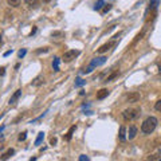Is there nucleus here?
Listing matches in <instances>:
<instances>
[{"label":"nucleus","instance_id":"2","mask_svg":"<svg viewBox=\"0 0 161 161\" xmlns=\"http://www.w3.org/2000/svg\"><path fill=\"white\" fill-rule=\"evenodd\" d=\"M140 116V109H126L122 111V117L125 121H133Z\"/></svg>","mask_w":161,"mask_h":161},{"label":"nucleus","instance_id":"6","mask_svg":"<svg viewBox=\"0 0 161 161\" xmlns=\"http://www.w3.org/2000/svg\"><path fill=\"white\" fill-rule=\"evenodd\" d=\"M20 96H22V89H19V90H16L14 94H12V97L10 98V105H14V103H16V101L20 98Z\"/></svg>","mask_w":161,"mask_h":161},{"label":"nucleus","instance_id":"19","mask_svg":"<svg viewBox=\"0 0 161 161\" xmlns=\"http://www.w3.org/2000/svg\"><path fill=\"white\" fill-rule=\"evenodd\" d=\"M26 4L30 5V7H34V5H38V3H39V0H24Z\"/></svg>","mask_w":161,"mask_h":161},{"label":"nucleus","instance_id":"14","mask_svg":"<svg viewBox=\"0 0 161 161\" xmlns=\"http://www.w3.org/2000/svg\"><path fill=\"white\" fill-rule=\"evenodd\" d=\"M161 158V151H158L157 153H154V154H152V156L148 157V160H160Z\"/></svg>","mask_w":161,"mask_h":161},{"label":"nucleus","instance_id":"25","mask_svg":"<svg viewBox=\"0 0 161 161\" xmlns=\"http://www.w3.org/2000/svg\"><path fill=\"white\" fill-rule=\"evenodd\" d=\"M86 83V80H82V79H79V78H78V79H77V82H75V86H83Z\"/></svg>","mask_w":161,"mask_h":161},{"label":"nucleus","instance_id":"17","mask_svg":"<svg viewBox=\"0 0 161 161\" xmlns=\"http://www.w3.org/2000/svg\"><path fill=\"white\" fill-rule=\"evenodd\" d=\"M7 1H8V4H10L11 7H19L22 0H7Z\"/></svg>","mask_w":161,"mask_h":161},{"label":"nucleus","instance_id":"5","mask_svg":"<svg viewBox=\"0 0 161 161\" xmlns=\"http://www.w3.org/2000/svg\"><path fill=\"white\" fill-rule=\"evenodd\" d=\"M111 46H114V40H111V42H109V43H106V45H103V46H101L97 50V52H98V54H103V52H106V51L110 48Z\"/></svg>","mask_w":161,"mask_h":161},{"label":"nucleus","instance_id":"28","mask_svg":"<svg viewBox=\"0 0 161 161\" xmlns=\"http://www.w3.org/2000/svg\"><path fill=\"white\" fill-rule=\"evenodd\" d=\"M93 69H94V66H90V67H87V69H85V70L82 71L83 74H87V73H91L93 71Z\"/></svg>","mask_w":161,"mask_h":161},{"label":"nucleus","instance_id":"21","mask_svg":"<svg viewBox=\"0 0 161 161\" xmlns=\"http://www.w3.org/2000/svg\"><path fill=\"white\" fill-rule=\"evenodd\" d=\"M144 34H145V30H142V32H141V34H138V35H137V36H136V39L133 40V46L136 45L137 42H138V40H140V39H141V38H142V35H144Z\"/></svg>","mask_w":161,"mask_h":161},{"label":"nucleus","instance_id":"1","mask_svg":"<svg viewBox=\"0 0 161 161\" xmlns=\"http://www.w3.org/2000/svg\"><path fill=\"white\" fill-rule=\"evenodd\" d=\"M157 118L156 117H148L144 122H142V125H141V132L144 133V134H151L154 132L157 126Z\"/></svg>","mask_w":161,"mask_h":161},{"label":"nucleus","instance_id":"9","mask_svg":"<svg viewBox=\"0 0 161 161\" xmlns=\"http://www.w3.org/2000/svg\"><path fill=\"white\" fill-rule=\"evenodd\" d=\"M118 77H120V71H114V73H111L110 75L106 77L103 82H113V80L116 79V78H118Z\"/></svg>","mask_w":161,"mask_h":161},{"label":"nucleus","instance_id":"27","mask_svg":"<svg viewBox=\"0 0 161 161\" xmlns=\"http://www.w3.org/2000/svg\"><path fill=\"white\" fill-rule=\"evenodd\" d=\"M26 137H27V133H26V132H23V133H20V136H19V141H24V140H26Z\"/></svg>","mask_w":161,"mask_h":161},{"label":"nucleus","instance_id":"31","mask_svg":"<svg viewBox=\"0 0 161 161\" xmlns=\"http://www.w3.org/2000/svg\"><path fill=\"white\" fill-rule=\"evenodd\" d=\"M0 70H1V71H0V74H1V77H4V74H5V69H4V67H1Z\"/></svg>","mask_w":161,"mask_h":161},{"label":"nucleus","instance_id":"18","mask_svg":"<svg viewBox=\"0 0 161 161\" xmlns=\"http://www.w3.org/2000/svg\"><path fill=\"white\" fill-rule=\"evenodd\" d=\"M51 36H52V38H63L65 34H63L62 31H54V32L51 34Z\"/></svg>","mask_w":161,"mask_h":161},{"label":"nucleus","instance_id":"8","mask_svg":"<svg viewBox=\"0 0 161 161\" xmlns=\"http://www.w3.org/2000/svg\"><path fill=\"white\" fill-rule=\"evenodd\" d=\"M109 96V90L107 89H101L98 93H97V99H103Z\"/></svg>","mask_w":161,"mask_h":161},{"label":"nucleus","instance_id":"15","mask_svg":"<svg viewBox=\"0 0 161 161\" xmlns=\"http://www.w3.org/2000/svg\"><path fill=\"white\" fill-rule=\"evenodd\" d=\"M43 82H45V78H43V77H38V78L32 82V85H34V86H39V85H42Z\"/></svg>","mask_w":161,"mask_h":161},{"label":"nucleus","instance_id":"22","mask_svg":"<svg viewBox=\"0 0 161 161\" xmlns=\"http://www.w3.org/2000/svg\"><path fill=\"white\" fill-rule=\"evenodd\" d=\"M154 109H156L157 111H161V99L157 101L156 103H154Z\"/></svg>","mask_w":161,"mask_h":161},{"label":"nucleus","instance_id":"26","mask_svg":"<svg viewBox=\"0 0 161 161\" xmlns=\"http://www.w3.org/2000/svg\"><path fill=\"white\" fill-rule=\"evenodd\" d=\"M110 10H111V5H110V4H105V7H103L102 12H103V14H106L107 11H110Z\"/></svg>","mask_w":161,"mask_h":161},{"label":"nucleus","instance_id":"4","mask_svg":"<svg viewBox=\"0 0 161 161\" xmlns=\"http://www.w3.org/2000/svg\"><path fill=\"white\" fill-rule=\"evenodd\" d=\"M126 101H128L129 103H136V102H138V101H140V93H137V91L130 93V94L128 96V98H126Z\"/></svg>","mask_w":161,"mask_h":161},{"label":"nucleus","instance_id":"20","mask_svg":"<svg viewBox=\"0 0 161 161\" xmlns=\"http://www.w3.org/2000/svg\"><path fill=\"white\" fill-rule=\"evenodd\" d=\"M59 58H55V59H54V63H52V67H54V70L55 71H58L59 70Z\"/></svg>","mask_w":161,"mask_h":161},{"label":"nucleus","instance_id":"16","mask_svg":"<svg viewBox=\"0 0 161 161\" xmlns=\"http://www.w3.org/2000/svg\"><path fill=\"white\" fill-rule=\"evenodd\" d=\"M43 138H45V133H43V132H40L39 134H38V138L35 140V145H39L40 142L43 141Z\"/></svg>","mask_w":161,"mask_h":161},{"label":"nucleus","instance_id":"24","mask_svg":"<svg viewBox=\"0 0 161 161\" xmlns=\"http://www.w3.org/2000/svg\"><path fill=\"white\" fill-rule=\"evenodd\" d=\"M50 48L48 47H43V48H40V50H36V54H40V52H48Z\"/></svg>","mask_w":161,"mask_h":161},{"label":"nucleus","instance_id":"29","mask_svg":"<svg viewBox=\"0 0 161 161\" xmlns=\"http://www.w3.org/2000/svg\"><path fill=\"white\" fill-rule=\"evenodd\" d=\"M26 52H27L26 50H20V51H19V58H23V56L26 55Z\"/></svg>","mask_w":161,"mask_h":161},{"label":"nucleus","instance_id":"11","mask_svg":"<svg viewBox=\"0 0 161 161\" xmlns=\"http://www.w3.org/2000/svg\"><path fill=\"white\" fill-rule=\"evenodd\" d=\"M105 62H106V58H105V56H102V58H96V59L91 62V66H94V67H96V66L103 65Z\"/></svg>","mask_w":161,"mask_h":161},{"label":"nucleus","instance_id":"3","mask_svg":"<svg viewBox=\"0 0 161 161\" xmlns=\"http://www.w3.org/2000/svg\"><path fill=\"white\" fill-rule=\"evenodd\" d=\"M78 55H79V51L78 50H69L63 54V58H62V59H63L65 63H70L71 60H74Z\"/></svg>","mask_w":161,"mask_h":161},{"label":"nucleus","instance_id":"30","mask_svg":"<svg viewBox=\"0 0 161 161\" xmlns=\"http://www.w3.org/2000/svg\"><path fill=\"white\" fill-rule=\"evenodd\" d=\"M55 144H56V138L52 137V138H51V145H55Z\"/></svg>","mask_w":161,"mask_h":161},{"label":"nucleus","instance_id":"35","mask_svg":"<svg viewBox=\"0 0 161 161\" xmlns=\"http://www.w3.org/2000/svg\"><path fill=\"white\" fill-rule=\"evenodd\" d=\"M51 0H43V3H50Z\"/></svg>","mask_w":161,"mask_h":161},{"label":"nucleus","instance_id":"10","mask_svg":"<svg viewBox=\"0 0 161 161\" xmlns=\"http://www.w3.org/2000/svg\"><path fill=\"white\" fill-rule=\"evenodd\" d=\"M118 137H120L121 141H125L126 140L128 133H126V128H125V126H121V128H120V134H118Z\"/></svg>","mask_w":161,"mask_h":161},{"label":"nucleus","instance_id":"33","mask_svg":"<svg viewBox=\"0 0 161 161\" xmlns=\"http://www.w3.org/2000/svg\"><path fill=\"white\" fill-rule=\"evenodd\" d=\"M79 160H80V161H85V160H89V158H87L86 156H80V157H79Z\"/></svg>","mask_w":161,"mask_h":161},{"label":"nucleus","instance_id":"32","mask_svg":"<svg viewBox=\"0 0 161 161\" xmlns=\"http://www.w3.org/2000/svg\"><path fill=\"white\" fill-rule=\"evenodd\" d=\"M10 54H12V50H10V51H5L4 52V56H8Z\"/></svg>","mask_w":161,"mask_h":161},{"label":"nucleus","instance_id":"23","mask_svg":"<svg viewBox=\"0 0 161 161\" xmlns=\"http://www.w3.org/2000/svg\"><path fill=\"white\" fill-rule=\"evenodd\" d=\"M103 3H105L103 0H99V1L96 4V10H101V8H102V5H103Z\"/></svg>","mask_w":161,"mask_h":161},{"label":"nucleus","instance_id":"34","mask_svg":"<svg viewBox=\"0 0 161 161\" xmlns=\"http://www.w3.org/2000/svg\"><path fill=\"white\" fill-rule=\"evenodd\" d=\"M158 73L161 74V63H158Z\"/></svg>","mask_w":161,"mask_h":161},{"label":"nucleus","instance_id":"12","mask_svg":"<svg viewBox=\"0 0 161 161\" xmlns=\"http://www.w3.org/2000/svg\"><path fill=\"white\" fill-rule=\"evenodd\" d=\"M75 129H77V126H75V125L71 126L70 130L67 132V134L65 136V140H66V141H70V140H71V137H73V133H74V130H75Z\"/></svg>","mask_w":161,"mask_h":161},{"label":"nucleus","instance_id":"13","mask_svg":"<svg viewBox=\"0 0 161 161\" xmlns=\"http://www.w3.org/2000/svg\"><path fill=\"white\" fill-rule=\"evenodd\" d=\"M14 153H15V151H14V149H8L5 153H3V154H1V160H7V158H10V157L12 156Z\"/></svg>","mask_w":161,"mask_h":161},{"label":"nucleus","instance_id":"7","mask_svg":"<svg viewBox=\"0 0 161 161\" xmlns=\"http://www.w3.org/2000/svg\"><path fill=\"white\" fill-rule=\"evenodd\" d=\"M136 136H137V128L134 125H132L130 128H129V132H128V138H129V140H133Z\"/></svg>","mask_w":161,"mask_h":161}]
</instances>
